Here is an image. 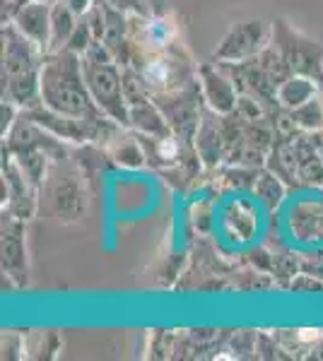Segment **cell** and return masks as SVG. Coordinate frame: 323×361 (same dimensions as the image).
I'll return each mask as SVG.
<instances>
[{"label":"cell","mask_w":323,"mask_h":361,"mask_svg":"<svg viewBox=\"0 0 323 361\" xmlns=\"http://www.w3.org/2000/svg\"><path fill=\"white\" fill-rule=\"evenodd\" d=\"M41 106L75 118H109L95 104L82 70V56L70 49L46 54L41 63Z\"/></svg>","instance_id":"cell-1"},{"label":"cell","mask_w":323,"mask_h":361,"mask_svg":"<svg viewBox=\"0 0 323 361\" xmlns=\"http://www.w3.org/2000/svg\"><path fill=\"white\" fill-rule=\"evenodd\" d=\"M44 51L20 34L13 22L3 27V99L17 109L41 104V63Z\"/></svg>","instance_id":"cell-2"},{"label":"cell","mask_w":323,"mask_h":361,"mask_svg":"<svg viewBox=\"0 0 323 361\" xmlns=\"http://www.w3.org/2000/svg\"><path fill=\"white\" fill-rule=\"evenodd\" d=\"M116 63L119 61L104 46V42H92L90 49L82 54V70H85V80L95 104L114 123L131 126V111H128L123 73Z\"/></svg>","instance_id":"cell-3"},{"label":"cell","mask_w":323,"mask_h":361,"mask_svg":"<svg viewBox=\"0 0 323 361\" xmlns=\"http://www.w3.org/2000/svg\"><path fill=\"white\" fill-rule=\"evenodd\" d=\"M268 25L261 20H249L242 25H234L222 37L215 49V61L222 63H246L251 58L261 56L268 44Z\"/></svg>","instance_id":"cell-4"},{"label":"cell","mask_w":323,"mask_h":361,"mask_svg":"<svg viewBox=\"0 0 323 361\" xmlns=\"http://www.w3.org/2000/svg\"><path fill=\"white\" fill-rule=\"evenodd\" d=\"M51 13H54V3H44V0H29L22 8L13 13V25L25 34L32 44H37L44 54L51 49Z\"/></svg>","instance_id":"cell-5"},{"label":"cell","mask_w":323,"mask_h":361,"mask_svg":"<svg viewBox=\"0 0 323 361\" xmlns=\"http://www.w3.org/2000/svg\"><path fill=\"white\" fill-rule=\"evenodd\" d=\"M3 178H5V193H8V212L20 219H29L37 209V200H34L32 178L20 169L15 159L3 164Z\"/></svg>","instance_id":"cell-6"},{"label":"cell","mask_w":323,"mask_h":361,"mask_svg":"<svg viewBox=\"0 0 323 361\" xmlns=\"http://www.w3.org/2000/svg\"><path fill=\"white\" fill-rule=\"evenodd\" d=\"M25 229H22V219L15 214H3V270L8 275L25 282L27 279V260H25Z\"/></svg>","instance_id":"cell-7"},{"label":"cell","mask_w":323,"mask_h":361,"mask_svg":"<svg viewBox=\"0 0 323 361\" xmlns=\"http://www.w3.org/2000/svg\"><path fill=\"white\" fill-rule=\"evenodd\" d=\"M58 180L51 183L49 190V202L51 209L61 222H75L80 217V212L85 209L82 205V190L75 180L73 173H66V176H56Z\"/></svg>","instance_id":"cell-8"},{"label":"cell","mask_w":323,"mask_h":361,"mask_svg":"<svg viewBox=\"0 0 323 361\" xmlns=\"http://www.w3.org/2000/svg\"><path fill=\"white\" fill-rule=\"evenodd\" d=\"M201 75V90L205 102L210 104V109L217 114H229L237 106V90L232 87V82L220 75L213 66H203L198 70Z\"/></svg>","instance_id":"cell-9"},{"label":"cell","mask_w":323,"mask_h":361,"mask_svg":"<svg viewBox=\"0 0 323 361\" xmlns=\"http://www.w3.org/2000/svg\"><path fill=\"white\" fill-rule=\"evenodd\" d=\"M78 25H80L78 15L68 8L66 0H58V3H54V13H51V49H49V54L66 49L68 42L73 39Z\"/></svg>","instance_id":"cell-10"},{"label":"cell","mask_w":323,"mask_h":361,"mask_svg":"<svg viewBox=\"0 0 323 361\" xmlns=\"http://www.w3.org/2000/svg\"><path fill=\"white\" fill-rule=\"evenodd\" d=\"M278 94V102L283 104L285 109H299L304 104H309L311 99L316 97V85H314V78H307V75H292L287 78L283 85L275 90Z\"/></svg>","instance_id":"cell-11"},{"label":"cell","mask_w":323,"mask_h":361,"mask_svg":"<svg viewBox=\"0 0 323 361\" xmlns=\"http://www.w3.org/2000/svg\"><path fill=\"white\" fill-rule=\"evenodd\" d=\"M114 157L121 161V164H126V166H140V164H143V159H145L140 145L133 142V140H128V137H126V142L119 145V149H116Z\"/></svg>","instance_id":"cell-12"},{"label":"cell","mask_w":323,"mask_h":361,"mask_svg":"<svg viewBox=\"0 0 323 361\" xmlns=\"http://www.w3.org/2000/svg\"><path fill=\"white\" fill-rule=\"evenodd\" d=\"M25 3H29V0H8V15L13 17V13L17 8H22ZM44 3H58V0H44Z\"/></svg>","instance_id":"cell-13"}]
</instances>
